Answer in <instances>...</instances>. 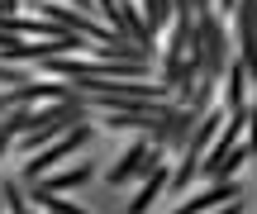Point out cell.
Masks as SVG:
<instances>
[{
  "label": "cell",
  "mask_w": 257,
  "mask_h": 214,
  "mask_svg": "<svg viewBox=\"0 0 257 214\" xmlns=\"http://www.w3.org/2000/svg\"><path fill=\"white\" fill-rule=\"evenodd\" d=\"M91 143H95V129H91V124H76V129H67L62 138H53L48 148H38L34 157L24 162V181H38V176H48L53 167H62V162L72 157V152H86Z\"/></svg>",
  "instance_id": "cell-1"
},
{
  "label": "cell",
  "mask_w": 257,
  "mask_h": 214,
  "mask_svg": "<svg viewBox=\"0 0 257 214\" xmlns=\"http://www.w3.org/2000/svg\"><path fill=\"white\" fill-rule=\"evenodd\" d=\"M162 167V148H157L153 138H138V143H128V152L119 162H114L110 171H105V181H110V186H128V181H148L153 176V171Z\"/></svg>",
  "instance_id": "cell-2"
},
{
  "label": "cell",
  "mask_w": 257,
  "mask_h": 214,
  "mask_svg": "<svg viewBox=\"0 0 257 214\" xmlns=\"http://www.w3.org/2000/svg\"><path fill=\"white\" fill-rule=\"evenodd\" d=\"M91 176H95L91 162H76V167H67V171H48V176H38V181H24V190H29V200H34V205H43L48 195L76 190V186H86Z\"/></svg>",
  "instance_id": "cell-3"
},
{
  "label": "cell",
  "mask_w": 257,
  "mask_h": 214,
  "mask_svg": "<svg viewBox=\"0 0 257 214\" xmlns=\"http://www.w3.org/2000/svg\"><path fill=\"white\" fill-rule=\"evenodd\" d=\"M233 43H238V57L248 67V76L257 81V0H238V10H233Z\"/></svg>",
  "instance_id": "cell-4"
},
{
  "label": "cell",
  "mask_w": 257,
  "mask_h": 214,
  "mask_svg": "<svg viewBox=\"0 0 257 214\" xmlns=\"http://www.w3.org/2000/svg\"><path fill=\"white\" fill-rule=\"evenodd\" d=\"M243 195V181H210V186L200 190V195H191V200H181L172 214H210V209H219V205H229V200H238Z\"/></svg>",
  "instance_id": "cell-5"
},
{
  "label": "cell",
  "mask_w": 257,
  "mask_h": 214,
  "mask_svg": "<svg viewBox=\"0 0 257 214\" xmlns=\"http://www.w3.org/2000/svg\"><path fill=\"white\" fill-rule=\"evenodd\" d=\"M248 67H243V57H233L229 72H224V110H248V100H243V91H248Z\"/></svg>",
  "instance_id": "cell-6"
},
{
  "label": "cell",
  "mask_w": 257,
  "mask_h": 214,
  "mask_svg": "<svg viewBox=\"0 0 257 214\" xmlns=\"http://www.w3.org/2000/svg\"><path fill=\"white\" fill-rule=\"evenodd\" d=\"M167 186H172V171H167V167H157V171H153V176H148V181H143V190H138V195H134V200H128V214H143V209H148V205H153V200H157V195H162V190H167Z\"/></svg>",
  "instance_id": "cell-7"
},
{
  "label": "cell",
  "mask_w": 257,
  "mask_h": 214,
  "mask_svg": "<svg viewBox=\"0 0 257 214\" xmlns=\"http://www.w3.org/2000/svg\"><path fill=\"white\" fill-rule=\"evenodd\" d=\"M15 86H29V76L15 62H0V91H15Z\"/></svg>",
  "instance_id": "cell-8"
},
{
  "label": "cell",
  "mask_w": 257,
  "mask_h": 214,
  "mask_svg": "<svg viewBox=\"0 0 257 214\" xmlns=\"http://www.w3.org/2000/svg\"><path fill=\"white\" fill-rule=\"evenodd\" d=\"M43 209H53V214H86L81 205H72V200H62V195H48V200H43Z\"/></svg>",
  "instance_id": "cell-9"
},
{
  "label": "cell",
  "mask_w": 257,
  "mask_h": 214,
  "mask_svg": "<svg viewBox=\"0 0 257 214\" xmlns=\"http://www.w3.org/2000/svg\"><path fill=\"white\" fill-rule=\"evenodd\" d=\"M243 148L257 152V105H252V119H248V133H243Z\"/></svg>",
  "instance_id": "cell-10"
},
{
  "label": "cell",
  "mask_w": 257,
  "mask_h": 214,
  "mask_svg": "<svg viewBox=\"0 0 257 214\" xmlns=\"http://www.w3.org/2000/svg\"><path fill=\"white\" fill-rule=\"evenodd\" d=\"M210 214H243V195L229 200V205H219V209H210Z\"/></svg>",
  "instance_id": "cell-11"
},
{
  "label": "cell",
  "mask_w": 257,
  "mask_h": 214,
  "mask_svg": "<svg viewBox=\"0 0 257 214\" xmlns=\"http://www.w3.org/2000/svg\"><path fill=\"white\" fill-rule=\"evenodd\" d=\"M5 148H10V133H0V157H5Z\"/></svg>",
  "instance_id": "cell-12"
},
{
  "label": "cell",
  "mask_w": 257,
  "mask_h": 214,
  "mask_svg": "<svg viewBox=\"0 0 257 214\" xmlns=\"http://www.w3.org/2000/svg\"><path fill=\"white\" fill-rule=\"evenodd\" d=\"M48 214H53V209H48Z\"/></svg>",
  "instance_id": "cell-13"
}]
</instances>
